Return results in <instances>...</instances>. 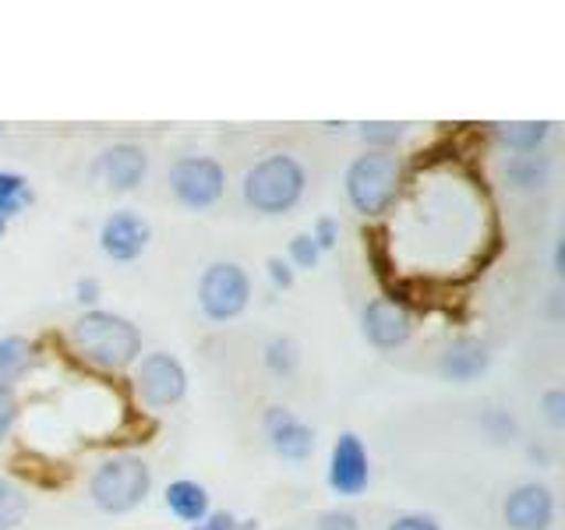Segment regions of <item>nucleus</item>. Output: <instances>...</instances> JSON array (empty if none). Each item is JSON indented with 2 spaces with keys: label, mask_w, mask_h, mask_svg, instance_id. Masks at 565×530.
<instances>
[{
  "label": "nucleus",
  "mask_w": 565,
  "mask_h": 530,
  "mask_svg": "<svg viewBox=\"0 0 565 530\" xmlns=\"http://www.w3.org/2000/svg\"><path fill=\"white\" fill-rule=\"evenodd\" d=\"M71 343L88 364L103 371H124L141 358V332L131 318L93 308L71 326Z\"/></svg>",
  "instance_id": "f257e3e1"
},
{
  "label": "nucleus",
  "mask_w": 565,
  "mask_h": 530,
  "mask_svg": "<svg viewBox=\"0 0 565 530\" xmlns=\"http://www.w3.org/2000/svg\"><path fill=\"white\" fill-rule=\"evenodd\" d=\"M152 491V470L141 456L135 453H114L106 456L103 464L88 477V499L99 512H131L149 499Z\"/></svg>",
  "instance_id": "7ed1b4c3"
},
{
  "label": "nucleus",
  "mask_w": 565,
  "mask_h": 530,
  "mask_svg": "<svg viewBox=\"0 0 565 530\" xmlns=\"http://www.w3.org/2000/svg\"><path fill=\"white\" fill-rule=\"evenodd\" d=\"M8 234V220H0V237H4Z\"/></svg>",
  "instance_id": "473e14b6"
},
{
  "label": "nucleus",
  "mask_w": 565,
  "mask_h": 530,
  "mask_svg": "<svg viewBox=\"0 0 565 530\" xmlns=\"http://www.w3.org/2000/svg\"><path fill=\"white\" fill-rule=\"evenodd\" d=\"M505 181L520 191H541L552 181V159L544 152H520L505 163Z\"/></svg>",
  "instance_id": "f3484780"
},
{
  "label": "nucleus",
  "mask_w": 565,
  "mask_h": 530,
  "mask_svg": "<svg viewBox=\"0 0 565 530\" xmlns=\"http://www.w3.org/2000/svg\"><path fill=\"white\" fill-rule=\"evenodd\" d=\"M403 124H396V120H367V124H361V138L367 141L371 149H379V152H388L396 146V141L403 138Z\"/></svg>",
  "instance_id": "4be33fe9"
},
{
  "label": "nucleus",
  "mask_w": 565,
  "mask_h": 530,
  "mask_svg": "<svg viewBox=\"0 0 565 530\" xmlns=\"http://www.w3.org/2000/svg\"><path fill=\"white\" fill-rule=\"evenodd\" d=\"M93 170L110 191H135L149 173V152L135 141H117V146L99 152Z\"/></svg>",
  "instance_id": "f8f14e48"
},
{
  "label": "nucleus",
  "mask_w": 565,
  "mask_h": 530,
  "mask_svg": "<svg viewBox=\"0 0 565 530\" xmlns=\"http://www.w3.org/2000/svg\"><path fill=\"white\" fill-rule=\"evenodd\" d=\"M75 297H78V305H96V300H99V283H96L93 276L78 279V287H75Z\"/></svg>",
  "instance_id": "2f4dec72"
},
{
  "label": "nucleus",
  "mask_w": 565,
  "mask_h": 530,
  "mask_svg": "<svg viewBox=\"0 0 565 530\" xmlns=\"http://www.w3.org/2000/svg\"><path fill=\"white\" fill-rule=\"evenodd\" d=\"M18 396H14V385H0V438H8L18 424Z\"/></svg>",
  "instance_id": "b1692460"
},
{
  "label": "nucleus",
  "mask_w": 565,
  "mask_h": 530,
  "mask_svg": "<svg viewBox=\"0 0 565 530\" xmlns=\"http://www.w3.org/2000/svg\"><path fill=\"white\" fill-rule=\"evenodd\" d=\"M552 135L547 120H502L494 124V138L512 152H541V146Z\"/></svg>",
  "instance_id": "dca6fc26"
},
{
  "label": "nucleus",
  "mask_w": 565,
  "mask_h": 530,
  "mask_svg": "<svg viewBox=\"0 0 565 530\" xmlns=\"http://www.w3.org/2000/svg\"><path fill=\"white\" fill-rule=\"evenodd\" d=\"M265 269H269V279L276 283L279 290H290V287H294V265H290V262L269 258V262H265Z\"/></svg>",
  "instance_id": "cd10ccee"
},
{
  "label": "nucleus",
  "mask_w": 565,
  "mask_h": 530,
  "mask_svg": "<svg viewBox=\"0 0 565 530\" xmlns=\"http://www.w3.org/2000/svg\"><path fill=\"white\" fill-rule=\"evenodd\" d=\"M311 241L318 244V252H332L335 241H340V223H335L332 216L315 220V226H311Z\"/></svg>",
  "instance_id": "393cba45"
},
{
  "label": "nucleus",
  "mask_w": 565,
  "mask_h": 530,
  "mask_svg": "<svg viewBox=\"0 0 565 530\" xmlns=\"http://www.w3.org/2000/svg\"><path fill=\"white\" fill-rule=\"evenodd\" d=\"M0 138H4V124H0Z\"/></svg>",
  "instance_id": "72a5a7b5"
},
{
  "label": "nucleus",
  "mask_w": 565,
  "mask_h": 530,
  "mask_svg": "<svg viewBox=\"0 0 565 530\" xmlns=\"http://www.w3.org/2000/svg\"><path fill=\"white\" fill-rule=\"evenodd\" d=\"M371 481V459L364 442L353 432H340L329 453V488L340 499H358Z\"/></svg>",
  "instance_id": "6e6552de"
},
{
  "label": "nucleus",
  "mask_w": 565,
  "mask_h": 530,
  "mask_svg": "<svg viewBox=\"0 0 565 530\" xmlns=\"http://www.w3.org/2000/svg\"><path fill=\"white\" fill-rule=\"evenodd\" d=\"M262 428H265V438H269V446L276 449V456L282 459L300 464V459H308L315 453V432L290 411V406H269L262 417Z\"/></svg>",
  "instance_id": "ddd939ff"
},
{
  "label": "nucleus",
  "mask_w": 565,
  "mask_h": 530,
  "mask_svg": "<svg viewBox=\"0 0 565 530\" xmlns=\"http://www.w3.org/2000/svg\"><path fill=\"white\" fill-rule=\"evenodd\" d=\"M252 300V276L237 262H212L199 279V308L209 322H230Z\"/></svg>",
  "instance_id": "39448f33"
},
{
  "label": "nucleus",
  "mask_w": 565,
  "mask_h": 530,
  "mask_svg": "<svg viewBox=\"0 0 565 530\" xmlns=\"http://www.w3.org/2000/svg\"><path fill=\"white\" fill-rule=\"evenodd\" d=\"M167 509L173 512L177 520L181 523H202L209 512H212V506H209V491H205V485H199V481H191V477H181V481H170L167 485Z\"/></svg>",
  "instance_id": "2eb2a0df"
},
{
  "label": "nucleus",
  "mask_w": 565,
  "mask_h": 530,
  "mask_svg": "<svg viewBox=\"0 0 565 530\" xmlns=\"http://www.w3.org/2000/svg\"><path fill=\"white\" fill-rule=\"evenodd\" d=\"M318 530H361L358 527V517L347 509H329L322 512V520H318Z\"/></svg>",
  "instance_id": "a878e982"
},
{
  "label": "nucleus",
  "mask_w": 565,
  "mask_h": 530,
  "mask_svg": "<svg viewBox=\"0 0 565 530\" xmlns=\"http://www.w3.org/2000/svg\"><path fill=\"white\" fill-rule=\"evenodd\" d=\"M262 358H265V368H269L273 375L287 379V375H294L297 364H300V347L290 340V336H273V340L265 343Z\"/></svg>",
  "instance_id": "412c9836"
},
{
  "label": "nucleus",
  "mask_w": 565,
  "mask_h": 530,
  "mask_svg": "<svg viewBox=\"0 0 565 530\" xmlns=\"http://www.w3.org/2000/svg\"><path fill=\"white\" fill-rule=\"evenodd\" d=\"M29 512V495L0 474V530H18Z\"/></svg>",
  "instance_id": "aec40b11"
},
{
  "label": "nucleus",
  "mask_w": 565,
  "mask_h": 530,
  "mask_svg": "<svg viewBox=\"0 0 565 530\" xmlns=\"http://www.w3.org/2000/svg\"><path fill=\"white\" fill-rule=\"evenodd\" d=\"M388 530H441V527L431 517H424V512H403V517L388 523Z\"/></svg>",
  "instance_id": "bb28decb"
},
{
  "label": "nucleus",
  "mask_w": 565,
  "mask_h": 530,
  "mask_svg": "<svg viewBox=\"0 0 565 530\" xmlns=\"http://www.w3.org/2000/svg\"><path fill=\"white\" fill-rule=\"evenodd\" d=\"M25 205H32V188L22 173L14 170H0V220L18 216Z\"/></svg>",
  "instance_id": "6ab92c4d"
},
{
  "label": "nucleus",
  "mask_w": 565,
  "mask_h": 530,
  "mask_svg": "<svg viewBox=\"0 0 565 530\" xmlns=\"http://www.w3.org/2000/svg\"><path fill=\"white\" fill-rule=\"evenodd\" d=\"M32 364V343L25 336H0V385H14Z\"/></svg>",
  "instance_id": "a211bd4d"
},
{
  "label": "nucleus",
  "mask_w": 565,
  "mask_h": 530,
  "mask_svg": "<svg viewBox=\"0 0 565 530\" xmlns=\"http://www.w3.org/2000/svg\"><path fill=\"white\" fill-rule=\"evenodd\" d=\"M191 530H237V523L230 512H209V517L202 523H194Z\"/></svg>",
  "instance_id": "7c9ffc66"
},
{
  "label": "nucleus",
  "mask_w": 565,
  "mask_h": 530,
  "mask_svg": "<svg viewBox=\"0 0 565 530\" xmlns=\"http://www.w3.org/2000/svg\"><path fill=\"white\" fill-rule=\"evenodd\" d=\"M318 262H322V252H318L311 234H297L290 241V265H297V269H315Z\"/></svg>",
  "instance_id": "5701e85b"
},
{
  "label": "nucleus",
  "mask_w": 565,
  "mask_h": 530,
  "mask_svg": "<svg viewBox=\"0 0 565 530\" xmlns=\"http://www.w3.org/2000/svg\"><path fill=\"white\" fill-rule=\"evenodd\" d=\"M152 241V223L146 216H138L131 209H117L103 220L99 226V247L106 258L114 262H135L146 255V247Z\"/></svg>",
  "instance_id": "1a4fd4ad"
},
{
  "label": "nucleus",
  "mask_w": 565,
  "mask_h": 530,
  "mask_svg": "<svg viewBox=\"0 0 565 530\" xmlns=\"http://www.w3.org/2000/svg\"><path fill=\"white\" fill-rule=\"evenodd\" d=\"M491 368V353L473 336H459L438 353V375L446 382H473Z\"/></svg>",
  "instance_id": "4468645a"
},
{
  "label": "nucleus",
  "mask_w": 565,
  "mask_h": 530,
  "mask_svg": "<svg viewBox=\"0 0 565 530\" xmlns=\"http://www.w3.org/2000/svg\"><path fill=\"white\" fill-rule=\"evenodd\" d=\"M502 517L512 530H547L555 520V495L547 485H516L502 502Z\"/></svg>",
  "instance_id": "9b49d317"
},
{
  "label": "nucleus",
  "mask_w": 565,
  "mask_h": 530,
  "mask_svg": "<svg viewBox=\"0 0 565 530\" xmlns=\"http://www.w3.org/2000/svg\"><path fill=\"white\" fill-rule=\"evenodd\" d=\"M347 199L350 205L361 212V216H385L393 202L399 199V184H403V167L393 152H379L367 149L347 167Z\"/></svg>",
  "instance_id": "20e7f679"
},
{
  "label": "nucleus",
  "mask_w": 565,
  "mask_h": 530,
  "mask_svg": "<svg viewBox=\"0 0 565 530\" xmlns=\"http://www.w3.org/2000/svg\"><path fill=\"white\" fill-rule=\"evenodd\" d=\"M544 414H547V421L555 424V428H562V424H565V393H562V389L544 393Z\"/></svg>",
  "instance_id": "c85d7f7f"
},
{
  "label": "nucleus",
  "mask_w": 565,
  "mask_h": 530,
  "mask_svg": "<svg viewBox=\"0 0 565 530\" xmlns=\"http://www.w3.org/2000/svg\"><path fill=\"white\" fill-rule=\"evenodd\" d=\"M308 173L300 167V159L290 152H269L265 159L244 173V202L255 209L258 216H282L290 212L300 199H305Z\"/></svg>",
  "instance_id": "f03ea898"
},
{
  "label": "nucleus",
  "mask_w": 565,
  "mask_h": 530,
  "mask_svg": "<svg viewBox=\"0 0 565 530\" xmlns=\"http://www.w3.org/2000/svg\"><path fill=\"white\" fill-rule=\"evenodd\" d=\"M361 329H364V340L379 350H396L411 340L414 322H411V311H406L399 300L393 297H375L367 300V308L361 315Z\"/></svg>",
  "instance_id": "9d476101"
},
{
  "label": "nucleus",
  "mask_w": 565,
  "mask_h": 530,
  "mask_svg": "<svg viewBox=\"0 0 565 530\" xmlns=\"http://www.w3.org/2000/svg\"><path fill=\"white\" fill-rule=\"evenodd\" d=\"M170 191L184 209H212L226 191V170L212 156H181L170 167Z\"/></svg>",
  "instance_id": "423d86ee"
},
{
  "label": "nucleus",
  "mask_w": 565,
  "mask_h": 530,
  "mask_svg": "<svg viewBox=\"0 0 565 530\" xmlns=\"http://www.w3.org/2000/svg\"><path fill=\"white\" fill-rule=\"evenodd\" d=\"M484 424L491 428V435H494V438H509V435H516V421H512L505 411H488Z\"/></svg>",
  "instance_id": "c756f323"
},
{
  "label": "nucleus",
  "mask_w": 565,
  "mask_h": 530,
  "mask_svg": "<svg viewBox=\"0 0 565 530\" xmlns=\"http://www.w3.org/2000/svg\"><path fill=\"white\" fill-rule=\"evenodd\" d=\"M135 389L146 406L152 411H163V406L181 403L188 393V371L184 364L167 350H152L146 358L135 361Z\"/></svg>",
  "instance_id": "0eeeda50"
}]
</instances>
